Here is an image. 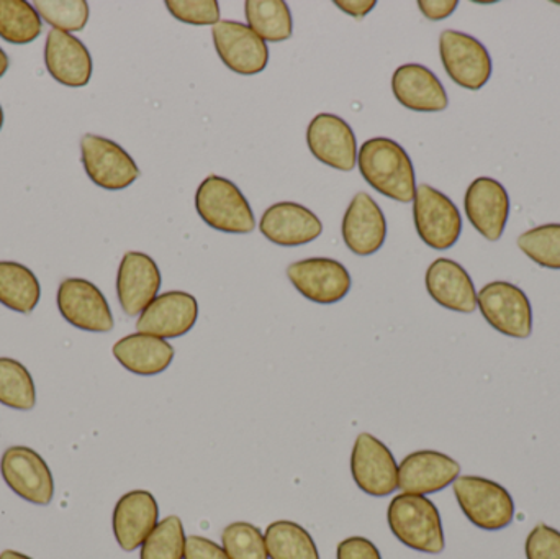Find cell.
Masks as SVG:
<instances>
[{"instance_id": "6da1fadb", "label": "cell", "mask_w": 560, "mask_h": 559, "mask_svg": "<svg viewBox=\"0 0 560 559\" xmlns=\"http://www.w3.org/2000/svg\"><path fill=\"white\" fill-rule=\"evenodd\" d=\"M358 166L365 183L388 199L410 203L417 177L407 151L390 138H371L358 151Z\"/></svg>"}, {"instance_id": "7a4b0ae2", "label": "cell", "mask_w": 560, "mask_h": 559, "mask_svg": "<svg viewBox=\"0 0 560 559\" xmlns=\"http://www.w3.org/2000/svg\"><path fill=\"white\" fill-rule=\"evenodd\" d=\"M387 521L395 538L411 550L440 555L446 548L440 511L427 496L398 494L388 505Z\"/></svg>"}, {"instance_id": "3957f363", "label": "cell", "mask_w": 560, "mask_h": 559, "mask_svg": "<svg viewBox=\"0 0 560 559\" xmlns=\"http://www.w3.org/2000/svg\"><path fill=\"white\" fill-rule=\"evenodd\" d=\"M196 209L200 219L223 233L255 232L256 219L252 206L240 187L222 176H209L196 193Z\"/></svg>"}, {"instance_id": "277c9868", "label": "cell", "mask_w": 560, "mask_h": 559, "mask_svg": "<svg viewBox=\"0 0 560 559\" xmlns=\"http://www.w3.org/2000/svg\"><path fill=\"white\" fill-rule=\"evenodd\" d=\"M453 489L460 511L477 528L497 532L512 525L515 502L499 482L482 476H459Z\"/></svg>"}, {"instance_id": "5b68a950", "label": "cell", "mask_w": 560, "mask_h": 559, "mask_svg": "<svg viewBox=\"0 0 560 559\" xmlns=\"http://www.w3.org/2000/svg\"><path fill=\"white\" fill-rule=\"evenodd\" d=\"M477 307L487 324L505 337L518 340L532 337V302L518 286L506 281L489 282L477 292Z\"/></svg>"}, {"instance_id": "8992f818", "label": "cell", "mask_w": 560, "mask_h": 559, "mask_svg": "<svg viewBox=\"0 0 560 559\" xmlns=\"http://www.w3.org/2000/svg\"><path fill=\"white\" fill-rule=\"evenodd\" d=\"M415 226L424 245L433 249L453 248L463 232V217L456 203L434 187L421 184L413 200Z\"/></svg>"}, {"instance_id": "52a82bcc", "label": "cell", "mask_w": 560, "mask_h": 559, "mask_svg": "<svg viewBox=\"0 0 560 559\" xmlns=\"http://www.w3.org/2000/svg\"><path fill=\"white\" fill-rule=\"evenodd\" d=\"M440 55L447 75L460 88L479 91L490 81L493 66L489 49L472 35L444 30Z\"/></svg>"}, {"instance_id": "ba28073f", "label": "cell", "mask_w": 560, "mask_h": 559, "mask_svg": "<svg viewBox=\"0 0 560 559\" xmlns=\"http://www.w3.org/2000/svg\"><path fill=\"white\" fill-rule=\"evenodd\" d=\"M81 160L92 183L105 190L127 189L140 177L133 158L120 144L98 135L82 137Z\"/></svg>"}, {"instance_id": "9c48e42d", "label": "cell", "mask_w": 560, "mask_h": 559, "mask_svg": "<svg viewBox=\"0 0 560 559\" xmlns=\"http://www.w3.org/2000/svg\"><path fill=\"white\" fill-rule=\"evenodd\" d=\"M355 486L372 498H385L398 489V465L385 443L371 433L355 439L351 455Z\"/></svg>"}, {"instance_id": "30bf717a", "label": "cell", "mask_w": 560, "mask_h": 559, "mask_svg": "<svg viewBox=\"0 0 560 559\" xmlns=\"http://www.w3.org/2000/svg\"><path fill=\"white\" fill-rule=\"evenodd\" d=\"M212 36L217 53L230 71L255 75L268 68V43L245 23L220 20L212 26Z\"/></svg>"}, {"instance_id": "8fae6325", "label": "cell", "mask_w": 560, "mask_h": 559, "mask_svg": "<svg viewBox=\"0 0 560 559\" xmlns=\"http://www.w3.org/2000/svg\"><path fill=\"white\" fill-rule=\"evenodd\" d=\"M3 481L19 498L36 505H48L55 496L51 469L45 459L26 446L5 450L0 462Z\"/></svg>"}, {"instance_id": "7c38bea8", "label": "cell", "mask_w": 560, "mask_h": 559, "mask_svg": "<svg viewBox=\"0 0 560 559\" xmlns=\"http://www.w3.org/2000/svg\"><path fill=\"white\" fill-rule=\"evenodd\" d=\"M287 276L293 288L319 305L342 301L351 291V275L342 263L332 258H306L292 263Z\"/></svg>"}, {"instance_id": "4fadbf2b", "label": "cell", "mask_w": 560, "mask_h": 559, "mask_svg": "<svg viewBox=\"0 0 560 559\" xmlns=\"http://www.w3.org/2000/svg\"><path fill=\"white\" fill-rule=\"evenodd\" d=\"M58 308L66 322L79 330L107 334L114 330V315L97 286L71 278L58 289Z\"/></svg>"}, {"instance_id": "5bb4252c", "label": "cell", "mask_w": 560, "mask_h": 559, "mask_svg": "<svg viewBox=\"0 0 560 559\" xmlns=\"http://www.w3.org/2000/svg\"><path fill=\"white\" fill-rule=\"evenodd\" d=\"M310 153L332 170L349 171L358 166V141L348 121L335 114H318L306 128Z\"/></svg>"}, {"instance_id": "9a60e30c", "label": "cell", "mask_w": 560, "mask_h": 559, "mask_svg": "<svg viewBox=\"0 0 560 559\" xmlns=\"http://www.w3.org/2000/svg\"><path fill=\"white\" fill-rule=\"evenodd\" d=\"M459 476L460 465L456 459L436 450H418L398 466V489L405 494H436L454 485Z\"/></svg>"}, {"instance_id": "2e32d148", "label": "cell", "mask_w": 560, "mask_h": 559, "mask_svg": "<svg viewBox=\"0 0 560 559\" xmlns=\"http://www.w3.org/2000/svg\"><path fill=\"white\" fill-rule=\"evenodd\" d=\"M199 318V302L189 292L170 291L158 295L137 322L140 334L179 338L189 334Z\"/></svg>"}, {"instance_id": "e0dca14e", "label": "cell", "mask_w": 560, "mask_h": 559, "mask_svg": "<svg viewBox=\"0 0 560 559\" xmlns=\"http://www.w3.org/2000/svg\"><path fill=\"white\" fill-rule=\"evenodd\" d=\"M510 196L492 177H477L464 197V209L474 229L489 240L499 242L510 219Z\"/></svg>"}, {"instance_id": "ac0fdd59", "label": "cell", "mask_w": 560, "mask_h": 559, "mask_svg": "<svg viewBox=\"0 0 560 559\" xmlns=\"http://www.w3.org/2000/svg\"><path fill=\"white\" fill-rule=\"evenodd\" d=\"M163 278L151 256L128 252L117 275V295L128 317H137L158 298Z\"/></svg>"}, {"instance_id": "d6986e66", "label": "cell", "mask_w": 560, "mask_h": 559, "mask_svg": "<svg viewBox=\"0 0 560 559\" xmlns=\"http://www.w3.org/2000/svg\"><path fill=\"white\" fill-rule=\"evenodd\" d=\"M342 240L358 256H371L384 246L387 220L369 194L358 193L342 219Z\"/></svg>"}, {"instance_id": "ffe728a7", "label": "cell", "mask_w": 560, "mask_h": 559, "mask_svg": "<svg viewBox=\"0 0 560 559\" xmlns=\"http://www.w3.org/2000/svg\"><path fill=\"white\" fill-rule=\"evenodd\" d=\"M160 524V508L151 492L131 491L120 498L114 509L115 540L124 551L141 548L151 532Z\"/></svg>"}, {"instance_id": "44dd1931", "label": "cell", "mask_w": 560, "mask_h": 559, "mask_svg": "<svg viewBox=\"0 0 560 559\" xmlns=\"http://www.w3.org/2000/svg\"><path fill=\"white\" fill-rule=\"evenodd\" d=\"M45 65L49 74L66 88H84L92 78V56L81 39L61 30L46 36Z\"/></svg>"}, {"instance_id": "7402d4cb", "label": "cell", "mask_w": 560, "mask_h": 559, "mask_svg": "<svg viewBox=\"0 0 560 559\" xmlns=\"http://www.w3.org/2000/svg\"><path fill=\"white\" fill-rule=\"evenodd\" d=\"M259 230L275 245L302 246L322 235L323 223L300 203L279 202L262 213Z\"/></svg>"}, {"instance_id": "603a6c76", "label": "cell", "mask_w": 560, "mask_h": 559, "mask_svg": "<svg viewBox=\"0 0 560 559\" xmlns=\"http://www.w3.org/2000/svg\"><path fill=\"white\" fill-rule=\"evenodd\" d=\"M392 91L404 107L423 114L446 110L450 105L446 89L427 66L404 65L394 72Z\"/></svg>"}, {"instance_id": "cb8c5ba5", "label": "cell", "mask_w": 560, "mask_h": 559, "mask_svg": "<svg viewBox=\"0 0 560 559\" xmlns=\"http://www.w3.org/2000/svg\"><path fill=\"white\" fill-rule=\"evenodd\" d=\"M428 294L447 311L472 314L477 308V291L469 272L450 258L431 263L424 278Z\"/></svg>"}, {"instance_id": "d4e9b609", "label": "cell", "mask_w": 560, "mask_h": 559, "mask_svg": "<svg viewBox=\"0 0 560 559\" xmlns=\"http://www.w3.org/2000/svg\"><path fill=\"white\" fill-rule=\"evenodd\" d=\"M173 345L164 338L148 334H133L114 345V357L118 363L138 376H156L173 363Z\"/></svg>"}, {"instance_id": "484cf974", "label": "cell", "mask_w": 560, "mask_h": 559, "mask_svg": "<svg viewBox=\"0 0 560 559\" xmlns=\"http://www.w3.org/2000/svg\"><path fill=\"white\" fill-rule=\"evenodd\" d=\"M42 298L38 279L26 266L0 261V304L19 314L35 311Z\"/></svg>"}, {"instance_id": "4316f807", "label": "cell", "mask_w": 560, "mask_h": 559, "mask_svg": "<svg viewBox=\"0 0 560 559\" xmlns=\"http://www.w3.org/2000/svg\"><path fill=\"white\" fill-rule=\"evenodd\" d=\"M245 13L249 28L266 43L285 42L292 36V12L283 0H248Z\"/></svg>"}, {"instance_id": "83f0119b", "label": "cell", "mask_w": 560, "mask_h": 559, "mask_svg": "<svg viewBox=\"0 0 560 559\" xmlns=\"http://www.w3.org/2000/svg\"><path fill=\"white\" fill-rule=\"evenodd\" d=\"M269 559H319L312 535L290 521L272 522L265 534Z\"/></svg>"}, {"instance_id": "f1b7e54d", "label": "cell", "mask_w": 560, "mask_h": 559, "mask_svg": "<svg viewBox=\"0 0 560 559\" xmlns=\"http://www.w3.org/2000/svg\"><path fill=\"white\" fill-rule=\"evenodd\" d=\"M42 16L25 0H0V38L13 45L35 42L42 33Z\"/></svg>"}, {"instance_id": "f546056e", "label": "cell", "mask_w": 560, "mask_h": 559, "mask_svg": "<svg viewBox=\"0 0 560 559\" xmlns=\"http://www.w3.org/2000/svg\"><path fill=\"white\" fill-rule=\"evenodd\" d=\"M0 404L15 410H32L36 404L32 374L12 358H0Z\"/></svg>"}, {"instance_id": "4dcf8cb0", "label": "cell", "mask_w": 560, "mask_h": 559, "mask_svg": "<svg viewBox=\"0 0 560 559\" xmlns=\"http://www.w3.org/2000/svg\"><path fill=\"white\" fill-rule=\"evenodd\" d=\"M186 541L183 521L177 515H170L141 545L140 559H184Z\"/></svg>"}, {"instance_id": "1f68e13d", "label": "cell", "mask_w": 560, "mask_h": 559, "mask_svg": "<svg viewBox=\"0 0 560 559\" xmlns=\"http://www.w3.org/2000/svg\"><path fill=\"white\" fill-rule=\"evenodd\" d=\"M518 246L536 265L560 271V223L528 230L520 235Z\"/></svg>"}, {"instance_id": "d6a6232c", "label": "cell", "mask_w": 560, "mask_h": 559, "mask_svg": "<svg viewBox=\"0 0 560 559\" xmlns=\"http://www.w3.org/2000/svg\"><path fill=\"white\" fill-rule=\"evenodd\" d=\"M33 7L43 22L66 33L81 32L91 13L85 0H38Z\"/></svg>"}, {"instance_id": "836d02e7", "label": "cell", "mask_w": 560, "mask_h": 559, "mask_svg": "<svg viewBox=\"0 0 560 559\" xmlns=\"http://www.w3.org/2000/svg\"><path fill=\"white\" fill-rule=\"evenodd\" d=\"M222 547L230 559H269L265 535L248 522L230 524L223 531Z\"/></svg>"}, {"instance_id": "e575fe53", "label": "cell", "mask_w": 560, "mask_h": 559, "mask_svg": "<svg viewBox=\"0 0 560 559\" xmlns=\"http://www.w3.org/2000/svg\"><path fill=\"white\" fill-rule=\"evenodd\" d=\"M167 10L174 19L189 25H212L220 22L217 0H167Z\"/></svg>"}, {"instance_id": "d590c367", "label": "cell", "mask_w": 560, "mask_h": 559, "mask_svg": "<svg viewBox=\"0 0 560 559\" xmlns=\"http://www.w3.org/2000/svg\"><path fill=\"white\" fill-rule=\"evenodd\" d=\"M526 559H560V532L546 524L536 525L526 538Z\"/></svg>"}, {"instance_id": "8d00e7d4", "label": "cell", "mask_w": 560, "mask_h": 559, "mask_svg": "<svg viewBox=\"0 0 560 559\" xmlns=\"http://www.w3.org/2000/svg\"><path fill=\"white\" fill-rule=\"evenodd\" d=\"M338 559H382L381 551L364 537H349L338 545L336 550Z\"/></svg>"}, {"instance_id": "74e56055", "label": "cell", "mask_w": 560, "mask_h": 559, "mask_svg": "<svg viewBox=\"0 0 560 559\" xmlns=\"http://www.w3.org/2000/svg\"><path fill=\"white\" fill-rule=\"evenodd\" d=\"M184 559H230L223 547L199 535L187 538Z\"/></svg>"}, {"instance_id": "f35d334b", "label": "cell", "mask_w": 560, "mask_h": 559, "mask_svg": "<svg viewBox=\"0 0 560 559\" xmlns=\"http://www.w3.org/2000/svg\"><path fill=\"white\" fill-rule=\"evenodd\" d=\"M457 5H459L457 0H420L418 2L421 13L431 22H440V20L453 15Z\"/></svg>"}, {"instance_id": "ab89813d", "label": "cell", "mask_w": 560, "mask_h": 559, "mask_svg": "<svg viewBox=\"0 0 560 559\" xmlns=\"http://www.w3.org/2000/svg\"><path fill=\"white\" fill-rule=\"evenodd\" d=\"M336 7L341 9L342 12L349 13V15L355 16V19H362L368 15L375 7V0H335Z\"/></svg>"}, {"instance_id": "60d3db41", "label": "cell", "mask_w": 560, "mask_h": 559, "mask_svg": "<svg viewBox=\"0 0 560 559\" xmlns=\"http://www.w3.org/2000/svg\"><path fill=\"white\" fill-rule=\"evenodd\" d=\"M9 56H7V53L3 51L2 48H0V78H2L3 74H5L7 69H9Z\"/></svg>"}, {"instance_id": "b9f144b4", "label": "cell", "mask_w": 560, "mask_h": 559, "mask_svg": "<svg viewBox=\"0 0 560 559\" xmlns=\"http://www.w3.org/2000/svg\"><path fill=\"white\" fill-rule=\"evenodd\" d=\"M0 559H32L26 557V555L19 554V551L5 550L0 555Z\"/></svg>"}, {"instance_id": "7bdbcfd3", "label": "cell", "mask_w": 560, "mask_h": 559, "mask_svg": "<svg viewBox=\"0 0 560 559\" xmlns=\"http://www.w3.org/2000/svg\"><path fill=\"white\" fill-rule=\"evenodd\" d=\"M2 125H3V112H2V107H0V130H2Z\"/></svg>"}]
</instances>
